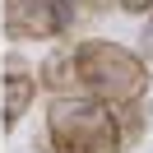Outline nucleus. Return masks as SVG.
<instances>
[{
    "instance_id": "nucleus-1",
    "label": "nucleus",
    "mask_w": 153,
    "mask_h": 153,
    "mask_svg": "<svg viewBox=\"0 0 153 153\" xmlns=\"http://www.w3.org/2000/svg\"><path fill=\"white\" fill-rule=\"evenodd\" d=\"M47 139L56 153H121V116L93 93H56L47 107Z\"/></svg>"
},
{
    "instance_id": "nucleus-2",
    "label": "nucleus",
    "mask_w": 153,
    "mask_h": 153,
    "mask_svg": "<svg viewBox=\"0 0 153 153\" xmlns=\"http://www.w3.org/2000/svg\"><path fill=\"white\" fill-rule=\"evenodd\" d=\"M74 65H79V88L111 107H125V102H139L149 93V65H144L134 51L116 47V42H79L74 47Z\"/></svg>"
},
{
    "instance_id": "nucleus-3",
    "label": "nucleus",
    "mask_w": 153,
    "mask_h": 153,
    "mask_svg": "<svg viewBox=\"0 0 153 153\" xmlns=\"http://www.w3.org/2000/svg\"><path fill=\"white\" fill-rule=\"evenodd\" d=\"M5 28H10V37L37 42V37H60L65 23H60V14H56V0H10Z\"/></svg>"
},
{
    "instance_id": "nucleus-4",
    "label": "nucleus",
    "mask_w": 153,
    "mask_h": 153,
    "mask_svg": "<svg viewBox=\"0 0 153 153\" xmlns=\"http://www.w3.org/2000/svg\"><path fill=\"white\" fill-rule=\"evenodd\" d=\"M37 97V79L28 74V70L14 65L10 74H5V107H0V121H5V130H14L19 125V116L28 111V102Z\"/></svg>"
},
{
    "instance_id": "nucleus-5",
    "label": "nucleus",
    "mask_w": 153,
    "mask_h": 153,
    "mask_svg": "<svg viewBox=\"0 0 153 153\" xmlns=\"http://www.w3.org/2000/svg\"><path fill=\"white\" fill-rule=\"evenodd\" d=\"M37 84H47L51 93H84V88H79L74 47H60V51H51V56L42 60V79H37Z\"/></svg>"
},
{
    "instance_id": "nucleus-6",
    "label": "nucleus",
    "mask_w": 153,
    "mask_h": 153,
    "mask_svg": "<svg viewBox=\"0 0 153 153\" xmlns=\"http://www.w3.org/2000/svg\"><path fill=\"white\" fill-rule=\"evenodd\" d=\"M125 14H153V0H116Z\"/></svg>"
},
{
    "instance_id": "nucleus-7",
    "label": "nucleus",
    "mask_w": 153,
    "mask_h": 153,
    "mask_svg": "<svg viewBox=\"0 0 153 153\" xmlns=\"http://www.w3.org/2000/svg\"><path fill=\"white\" fill-rule=\"evenodd\" d=\"M144 51H149V60H153V14H149V28H144Z\"/></svg>"
}]
</instances>
